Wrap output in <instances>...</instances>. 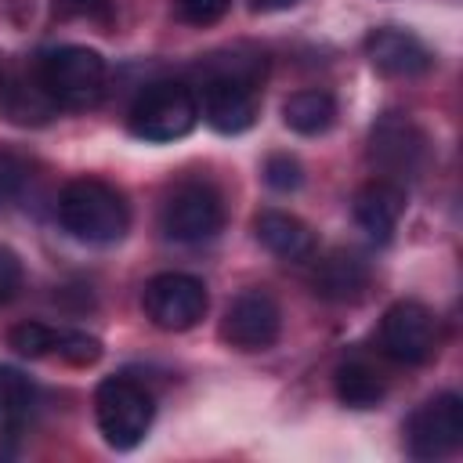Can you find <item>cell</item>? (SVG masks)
<instances>
[{
  "instance_id": "1",
  "label": "cell",
  "mask_w": 463,
  "mask_h": 463,
  "mask_svg": "<svg viewBox=\"0 0 463 463\" xmlns=\"http://www.w3.org/2000/svg\"><path fill=\"white\" fill-rule=\"evenodd\" d=\"M58 221L80 242L109 246L127 235L130 206L116 184L101 177H76L58 195Z\"/></svg>"
},
{
  "instance_id": "2",
  "label": "cell",
  "mask_w": 463,
  "mask_h": 463,
  "mask_svg": "<svg viewBox=\"0 0 463 463\" xmlns=\"http://www.w3.org/2000/svg\"><path fill=\"white\" fill-rule=\"evenodd\" d=\"M36 80L58 109H94L105 94V58L83 43L47 47L36 58Z\"/></svg>"
},
{
  "instance_id": "3",
  "label": "cell",
  "mask_w": 463,
  "mask_h": 463,
  "mask_svg": "<svg viewBox=\"0 0 463 463\" xmlns=\"http://www.w3.org/2000/svg\"><path fill=\"white\" fill-rule=\"evenodd\" d=\"M195 123H199V98L188 83H177V80L148 83L127 112L130 134L148 145L177 141V137L192 134Z\"/></svg>"
},
{
  "instance_id": "4",
  "label": "cell",
  "mask_w": 463,
  "mask_h": 463,
  "mask_svg": "<svg viewBox=\"0 0 463 463\" xmlns=\"http://www.w3.org/2000/svg\"><path fill=\"white\" fill-rule=\"evenodd\" d=\"M156 416L152 394L130 376H105L94 391V420L105 445L127 452L145 441Z\"/></svg>"
},
{
  "instance_id": "5",
  "label": "cell",
  "mask_w": 463,
  "mask_h": 463,
  "mask_svg": "<svg viewBox=\"0 0 463 463\" xmlns=\"http://www.w3.org/2000/svg\"><path fill=\"white\" fill-rule=\"evenodd\" d=\"M141 307L145 318L163 329V333H184L203 322L210 307V293L203 279L184 275V271H159L145 282L141 289Z\"/></svg>"
},
{
  "instance_id": "6",
  "label": "cell",
  "mask_w": 463,
  "mask_h": 463,
  "mask_svg": "<svg viewBox=\"0 0 463 463\" xmlns=\"http://www.w3.org/2000/svg\"><path fill=\"white\" fill-rule=\"evenodd\" d=\"M430 141L427 134L402 112H383L369 130V163L380 170V177H391L405 184L427 166Z\"/></svg>"
},
{
  "instance_id": "7",
  "label": "cell",
  "mask_w": 463,
  "mask_h": 463,
  "mask_svg": "<svg viewBox=\"0 0 463 463\" xmlns=\"http://www.w3.org/2000/svg\"><path fill=\"white\" fill-rule=\"evenodd\" d=\"M438 318L420 300H394L380 318V351L398 365H423L438 354Z\"/></svg>"
},
{
  "instance_id": "8",
  "label": "cell",
  "mask_w": 463,
  "mask_h": 463,
  "mask_svg": "<svg viewBox=\"0 0 463 463\" xmlns=\"http://www.w3.org/2000/svg\"><path fill=\"white\" fill-rule=\"evenodd\" d=\"M459 445H463V398L452 391L427 398L405 420V449L412 459L434 463L452 456Z\"/></svg>"
},
{
  "instance_id": "9",
  "label": "cell",
  "mask_w": 463,
  "mask_h": 463,
  "mask_svg": "<svg viewBox=\"0 0 463 463\" xmlns=\"http://www.w3.org/2000/svg\"><path fill=\"white\" fill-rule=\"evenodd\" d=\"M159 224L174 242H206L224 228V199L206 181H184L166 195Z\"/></svg>"
},
{
  "instance_id": "10",
  "label": "cell",
  "mask_w": 463,
  "mask_h": 463,
  "mask_svg": "<svg viewBox=\"0 0 463 463\" xmlns=\"http://www.w3.org/2000/svg\"><path fill=\"white\" fill-rule=\"evenodd\" d=\"M279 333H282V311L268 289H242L221 318V340L246 354L268 351L279 340Z\"/></svg>"
},
{
  "instance_id": "11",
  "label": "cell",
  "mask_w": 463,
  "mask_h": 463,
  "mask_svg": "<svg viewBox=\"0 0 463 463\" xmlns=\"http://www.w3.org/2000/svg\"><path fill=\"white\" fill-rule=\"evenodd\" d=\"M365 58L376 72L391 76V80H412L434 69V54L430 47L409 33V29H394V25H380L365 36Z\"/></svg>"
},
{
  "instance_id": "12",
  "label": "cell",
  "mask_w": 463,
  "mask_h": 463,
  "mask_svg": "<svg viewBox=\"0 0 463 463\" xmlns=\"http://www.w3.org/2000/svg\"><path fill=\"white\" fill-rule=\"evenodd\" d=\"M351 213L358 221V228L376 239V242H387L391 232L398 228L402 213H405V184L391 181V177H373L365 181L354 199H351Z\"/></svg>"
},
{
  "instance_id": "13",
  "label": "cell",
  "mask_w": 463,
  "mask_h": 463,
  "mask_svg": "<svg viewBox=\"0 0 463 463\" xmlns=\"http://www.w3.org/2000/svg\"><path fill=\"white\" fill-rule=\"evenodd\" d=\"M369 260L351 253V250H333L326 253L318 264H315V275H311V286L322 300H333V304H351L358 297H365L369 289Z\"/></svg>"
},
{
  "instance_id": "14",
  "label": "cell",
  "mask_w": 463,
  "mask_h": 463,
  "mask_svg": "<svg viewBox=\"0 0 463 463\" xmlns=\"http://www.w3.org/2000/svg\"><path fill=\"white\" fill-rule=\"evenodd\" d=\"M253 232L264 250H271L282 260H311L315 257V232L286 210H260L253 221Z\"/></svg>"
},
{
  "instance_id": "15",
  "label": "cell",
  "mask_w": 463,
  "mask_h": 463,
  "mask_svg": "<svg viewBox=\"0 0 463 463\" xmlns=\"http://www.w3.org/2000/svg\"><path fill=\"white\" fill-rule=\"evenodd\" d=\"M333 119H336V101L329 90L307 87V90H297L282 101V123L293 134H304V137L326 134L333 127Z\"/></svg>"
},
{
  "instance_id": "16",
  "label": "cell",
  "mask_w": 463,
  "mask_h": 463,
  "mask_svg": "<svg viewBox=\"0 0 463 463\" xmlns=\"http://www.w3.org/2000/svg\"><path fill=\"white\" fill-rule=\"evenodd\" d=\"M333 387L347 409H373L383 402V391H387L383 376L365 362H344L333 376Z\"/></svg>"
},
{
  "instance_id": "17",
  "label": "cell",
  "mask_w": 463,
  "mask_h": 463,
  "mask_svg": "<svg viewBox=\"0 0 463 463\" xmlns=\"http://www.w3.org/2000/svg\"><path fill=\"white\" fill-rule=\"evenodd\" d=\"M58 105L47 98V90L40 87V80L33 76V83H18L7 90V116L18 119V123H43L51 119Z\"/></svg>"
},
{
  "instance_id": "18",
  "label": "cell",
  "mask_w": 463,
  "mask_h": 463,
  "mask_svg": "<svg viewBox=\"0 0 463 463\" xmlns=\"http://www.w3.org/2000/svg\"><path fill=\"white\" fill-rule=\"evenodd\" d=\"M58 333L61 329H54L47 322H18V326H11L7 344L25 358H47L58 351Z\"/></svg>"
},
{
  "instance_id": "19",
  "label": "cell",
  "mask_w": 463,
  "mask_h": 463,
  "mask_svg": "<svg viewBox=\"0 0 463 463\" xmlns=\"http://www.w3.org/2000/svg\"><path fill=\"white\" fill-rule=\"evenodd\" d=\"M29 181H33V163L22 152L0 148V210L11 206L25 192Z\"/></svg>"
},
{
  "instance_id": "20",
  "label": "cell",
  "mask_w": 463,
  "mask_h": 463,
  "mask_svg": "<svg viewBox=\"0 0 463 463\" xmlns=\"http://www.w3.org/2000/svg\"><path fill=\"white\" fill-rule=\"evenodd\" d=\"M54 354L69 365H94L101 358V340L90 336V333H80V329H61Z\"/></svg>"
},
{
  "instance_id": "21",
  "label": "cell",
  "mask_w": 463,
  "mask_h": 463,
  "mask_svg": "<svg viewBox=\"0 0 463 463\" xmlns=\"http://www.w3.org/2000/svg\"><path fill=\"white\" fill-rule=\"evenodd\" d=\"M264 181L275 188V192H297L304 184V166L297 156L289 152H271L264 159Z\"/></svg>"
},
{
  "instance_id": "22",
  "label": "cell",
  "mask_w": 463,
  "mask_h": 463,
  "mask_svg": "<svg viewBox=\"0 0 463 463\" xmlns=\"http://www.w3.org/2000/svg\"><path fill=\"white\" fill-rule=\"evenodd\" d=\"M29 398H33V383H29L18 369L0 365V416L22 412V409L29 405Z\"/></svg>"
},
{
  "instance_id": "23",
  "label": "cell",
  "mask_w": 463,
  "mask_h": 463,
  "mask_svg": "<svg viewBox=\"0 0 463 463\" xmlns=\"http://www.w3.org/2000/svg\"><path fill=\"white\" fill-rule=\"evenodd\" d=\"M54 18L61 22H109L112 0H54Z\"/></svg>"
},
{
  "instance_id": "24",
  "label": "cell",
  "mask_w": 463,
  "mask_h": 463,
  "mask_svg": "<svg viewBox=\"0 0 463 463\" xmlns=\"http://www.w3.org/2000/svg\"><path fill=\"white\" fill-rule=\"evenodd\" d=\"M232 0H177V18L188 25H213L228 14Z\"/></svg>"
},
{
  "instance_id": "25",
  "label": "cell",
  "mask_w": 463,
  "mask_h": 463,
  "mask_svg": "<svg viewBox=\"0 0 463 463\" xmlns=\"http://www.w3.org/2000/svg\"><path fill=\"white\" fill-rule=\"evenodd\" d=\"M22 282H25L22 257H18L14 250L0 246V304L14 300V297H18V289H22Z\"/></svg>"
},
{
  "instance_id": "26",
  "label": "cell",
  "mask_w": 463,
  "mask_h": 463,
  "mask_svg": "<svg viewBox=\"0 0 463 463\" xmlns=\"http://www.w3.org/2000/svg\"><path fill=\"white\" fill-rule=\"evenodd\" d=\"M297 4L300 0H250V11L253 14H279V11H289Z\"/></svg>"
},
{
  "instance_id": "27",
  "label": "cell",
  "mask_w": 463,
  "mask_h": 463,
  "mask_svg": "<svg viewBox=\"0 0 463 463\" xmlns=\"http://www.w3.org/2000/svg\"><path fill=\"white\" fill-rule=\"evenodd\" d=\"M0 94H4V72H0Z\"/></svg>"
}]
</instances>
